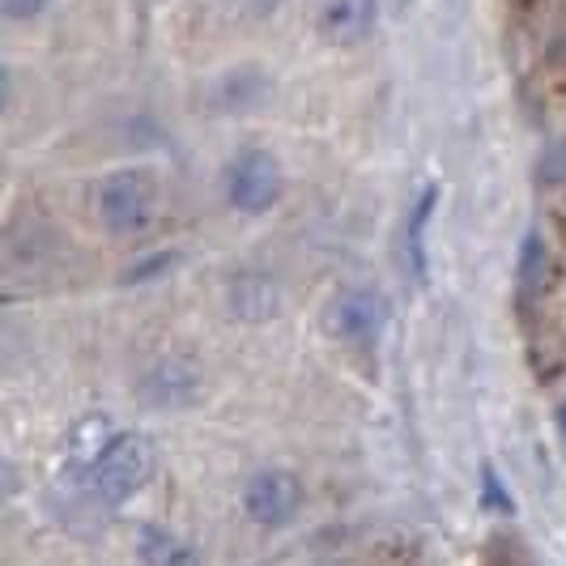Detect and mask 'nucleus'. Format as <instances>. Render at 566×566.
Here are the masks:
<instances>
[{
    "instance_id": "1",
    "label": "nucleus",
    "mask_w": 566,
    "mask_h": 566,
    "mask_svg": "<svg viewBox=\"0 0 566 566\" xmlns=\"http://www.w3.org/2000/svg\"><path fill=\"white\" fill-rule=\"evenodd\" d=\"M149 473H154V443L145 434H115L107 452L98 455V464L90 469V485L107 507H119L149 482Z\"/></svg>"
},
{
    "instance_id": "2",
    "label": "nucleus",
    "mask_w": 566,
    "mask_h": 566,
    "mask_svg": "<svg viewBox=\"0 0 566 566\" xmlns=\"http://www.w3.org/2000/svg\"><path fill=\"white\" fill-rule=\"evenodd\" d=\"M158 188L145 170H115L98 188V218L115 234H142L154 222Z\"/></svg>"
},
{
    "instance_id": "3",
    "label": "nucleus",
    "mask_w": 566,
    "mask_h": 566,
    "mask_svg": "<svg viewBox=\"0 0 566 566\" xmlns=\"http://www.w3.org/2000/svg\"><path fill=\"white\" fill-rule=\"evenodd\" d=\"M227 197L239 213H264L282 197V167L269 149H243L227 170Z\"/></svg>"
},
{
    "instance_id": "4",
    "label": "nucleus",
    "mask_w": 566,
    "mask_h": 566,
    "mask_svg": "<svg viewBox=\"0 0 566 566\" xmlns=\"http://www.w3.org/2000/svg\"><path fill=\"white\" fill-rule=\"evenodd\" d=\"M243 511L260 528H285L303 511V485L285 469H260L243 485Z\"/></svg>"
},
{
    "instance_id": "5",
    "label": "nucleus",
    "mask_w": 566,
    "mask_h": 566,
    "mask_svg": "<svg viewBox=\"0 0 566 566\" xmlns=\"http://www.w3.org/2000/svg\"><path fill=\"white\" fill-rule=\"evenodd\" d=\"M388 324V303L375 290H345L328 303V328L349 345H375Z\"/></svg>"
},
{
    "instance_id": "6",
    "label": "nucleus",
    "mask_w": 566,
    "mask_h": 566,
    "mask_svg": "<svg viewBox=\"0 0 566 566\" xmlns=\"http://www.w3.org/2000/svg\"><path fill=\"white\" fill-rule=\"evenodd\" d=\"M200 397V370L188 358H163L142 375V400L149 409H184Z\"/></svg>"
},
{
    "instance_id": "7",
    "label": "nucleus",
    "mask_w": 566,
    "mask_h": 566,
    "mask_svg": "<svg viewBox=\"0 0 566 566\" xmlns=\"http://www.w3.org/2000/svg\"><path fill=\"white\" fill-rule=\"evenodd\" d=\"M370 27H375V0H324L315 18V30L340 48L367 39Z\"/></svg>"
},
{
    "instance_id": "8",
    "label": "nucleus",
    "mask_w": 566,
    "mask_h": 566,
    "mask_svg": "<svg viewBox=\"0 0 566 566\" xmlns=\"http://www.w3.org/2000/svg\"><path fill=\"white\" fill-rule=\"evenodd\" d=\"M277 307H282V298H277L273 277H260V273L234 277V285H230V312L239 315V319L260 324V319H273Z\"/></svg>"
},
{
    "instance_id": "9",
    "label": "nucleus",
    "mask_w": 566,
    "mask_h": 566,
    "mask_svg": "<svg viewBox=\"0 0 566 566\" xmlns=\"http://www.w3.org/2000/svg\"><path fill=\"white\" fill-rule=\"evenodd\" d=\"M137 558L145 566H200L197 549L163 524H142L137 528Z\"/></svg>"
},
{
    "instance_id": "10",
    "label": "nucleus",
    "mask_w": 566,
    "mask_h": 566,
    "mask_svg": "<svg viewBox=\"0 0 566 566\" xmlns=\"http://www.w3.org/2000/svg\"><path fill=\"white\" fill-rule=\"evenodd\" d=\"M515 282L524 298H537L549 282V243L541 239V230H528L520 243V264H515Z\"/></svg>"
},
{
    "instance_id": "11",
    "label": "nucleus",
    "mask_w": 566,
    "mask_h": 566,
    "mask_svg": "<svg viewBox=\"0 0 566 566\" xmlns=\"http://www.w3.org/2000/svg\"><path fill=\"white\" fill-rule=\"evenodd\" d=\"M264 94H269V82H264L260 73H227V77L218 82L213 103H218L222 112H252Z\"/></svg>"
},
{
    "instance_id": "12",
    "label": "nucleus",
    "mask_w": 566,
    "mask_h": 566,
    "mask_svg": "<svg viewBox=\"0 0 566 566\" xmlns=\"http://www.w3.org/2000/svg\"><path fill=\"white\" fill-rule=\"evenodd\" d=\"M434 205H439V192L426 188L422 197H418V205L409 209V222H405V248H409V264H413L418 277H426V222H430Z\"/></svg>"
},
{
    "instance_id": "13",
    "label": "nucleus",
    "mask_w": 566,
    "mask_h": 566,
    "mask_svg": "<svg viewBox=\"0 0 566 566\" xmlns=\"http://www.w3.org/2000/svg\"><path fill=\"white\" fill-rule=\"evenodd\" d=\"M170 264H175V255H170V252L149 255V260H142L137 269H128V273H124V282L142 285V282H149V277H158V273H167Z\"/></svg>"
},
{
    "instance_id": "14",
    "label": "nucleus",
    "mask_w": 566,
    "mask_h": 566,
    "mask_svg": "<svg viewBox=\"0 0 566 566\" xmlns=\"http://www.w3.org/2000/svg\"><path fill=\"white\" fill-rule=\"evenodd\" d=\"M482 485H485V507L494 511H511V494L503 490V482H499V473L485 464L482 469Z\"/></svg>"
},
{
    "instance_id": "15",
    "label": "nucleus",
    "mask_w": 566,
    "mask_h": 566,
    "mask_svg": "<svg viewBox=\"0 0 566 566\" xmlns=\"http://www.w3.org/2000/svg\"><path fill=\"white\" fill-rule=\"evenodd\" d=\"M541 175H545L549 184H563V179H566V145H554V149L545 154V163H541Z\"/></svg>"
},
{
    "instance_id": "16",
    "label": "nucleus",
    "mask_w": 566,
    "mask_h": 566,
    "mask_svg": "<svg viewBox=\"0 0 566 566\" xmlns=\"http://www.w3.org/2000/svg\"><path fill=\"white\" fill-rule=\"evenodd\" d=\"M43 9H48V0H4V13L9 18H34Z\"/></svg>"
},
{
    "instance_id": "17",
    "label": "nucleus",
    "mask_w": 566,
    "mask_h": 566,
    "mask_svg": "<svg viewBox=\"0 0 566 566\" xmlns=\"http://www.w3.org/2000/svg\"><path fill=\"white\" fill-rule=\"evenodd\" d=\"M558 426H563V434H566V400L558 405Z\"/></svg>"
}]
</instances>
